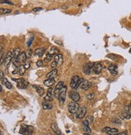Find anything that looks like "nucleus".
Returning a JSON list of instances; mask_svg holds the SVG:
<instances>
[{
    "label": "nucleus",
    "mask_w": 131,
    "mask_h": 135,
    "mask_svg": "<svg viewBox=\"0 0 131 135\" xmlns=\"http://www.w3.org/2000/svg\"><path fill=\"white\" fill-rule=\"evenodd\" d=\"M85 80L84 79L82 78H80L79 76L77 75H75L71 79V82H70V87L72 88L73 90H76L79 87L81 83L83 82V81Z\"/></svg>",
    "instance_id": "obj_1"
},
{
    "label": "nucleus",
    "mask_w": 131,
    "mask_h": 135,
    "mask_svg": "<svg viewBox=\"0 0 131 135\" xmlns=\"http://www.w3.org/2000/svg\"><path fill=\"white\" fill-rule=\"evenodd\" d=\"M26 60H27L26 53H25V52H22V53H20V54L19 55L17 58L13 60V64L14 66H15L16 67H18L19 66L23 65L24 63H26Z\"/></svg>",
    "instance_id": "obj_2"
},
{
    "label": "nucleus",
    "mask_w": 131,
    "mask_h": 135,
    "mask_svg": "<svg viewBox=\"0 0 131 135\" xmlns=\"http://www.w3.org/2000/svg\"><path fill=\"white\" fill-rule=\"evenodd\" d=\"M34 132V128L31 125H22L19 133L23 135H32Z\"/></svg>",
    "instance_id": "obj_3"
},
{
    "label": "nucleus",
    "mask_w": 131,
    "mask_h": 135,
    "mask_svg": "<svg viewBox=\"0 0 131 135\" xmlns=\"http://www.w3.org/2000/svg\"><path fill=\"white\" fill-rule=\"evenodd\" d=\"M59 54V49H58L57 47H55V46H52L51 49H49V50L47 53V55L45 57V61L49 62L51 61V59L52 57H54V56L55 54Z\"/></svg>",
    "instance_id": "obj_4"
},
{
    "label": "nucleus",
    "mask_w": 131,
    "mask_h": 135,
    "mask_svg": "<svg viewBox=\"0 0 131 135\" xmlns=\"http://www.w3.org/2000/svg\"><path fill=\"white\" fill-rule=\"evenodd\" d=\"M79 107H80L79 104H78L76 102L72 101L68 104V110L71 114H76L78 108H79Z\"/></svg>",
    "instance_id": "obj_5"
},
{
    "label": "nucleus",
    "mask_w": 131,
    "mask_h": 135,
    "mask_svg": "<svg viewBox=\"0 0 131 135\" xmlns=\"http://www.w3.org/2000/svg\"><path fill=\"white\" fill-rule=\"evenodd\" d=\"M66 93H67V87L64 86L63 88L61 89L59 96H58V100H59V102L60 104H64L66 100Z\"/></svg>",
    "instance_id": "obj_6"
},
{
    "label": "nucleus",
    "mask_w": 131,
    "mask_h": 135,
    "mask_svg": "<svg viewBox=\"0 0 131 135\" xmlns=\"http://www.w3.org/2000/svg\"><path fill=\"white\" fill-rule=\"evenodd\" d=\"M86 112H87V108H86L85 106H80L78 108L76 116L77 119H82V118L85 117V116L86 115Z\"/></svg>",
    "instance_id": "obj_7"
},
{
    "label": "nucleus",
    "mask_w": 131,
    "mask_h": 135,
    "mask_svg": "<svg viewBox=\"0 0 131 135\" xmlns=\"http://www.w3.org/2000/svg\"><path fill=\"white\" fill-rule=\"evenodd\" d=\"M17 82V87L19 89H26L27 86L29 85L28 82L26 81L23 79H15Z\"/></svg>",
    "instance_id": "obj_8"
},
{
    "label": "nucleus",
    "mask_w": 131,
    "mask_h": 135,
    "mask_svg": "<svg viewBox=\"0 0 131 135\" xmlns=\"http://www.w3.org/2000/svg\"><path fill=\"white\" fill-rule=\"evenodd\" d=\"M12 60H13V52H11V51L7 52V55L5 56L4 59H3V66L4 67L9 66V64Z\"/></svg>",
    "instance_id": "obj_9"
},
{
    "label": "nucleus",
    "mask_w": 131,
    "mask_h": 135,
    "mask_svg": "<svg viewBox=\"0 0 131 135\" xmlns=\"http://www.w3.org/2000/svg\"><path fill=\"white\" fill-rule=\"evenodd\" d=\"M65 86V84H64V82H62V81H60V82H59L57 83V85L55 86V89H54V96L55 98H57L58 99V96H59V94H60V91H61V89L63 88V87Z\"/></svg>",
    "instance_id": "obj_10"
},
{
    "label": "nucleus",
    "mask_w": 131,
    "mask_h": 135,
    "mask_svg": "<svg viewBox=\"0 0 131 135\" xmlns=\"http://www.w3.org/2000/svg\"><path fill=\"white\" fill-rule=\"evenodd\" d=\"M94 64H95V63H93V62H88L86 65H85V67H84V68H83L84 73H85V74H90L92 71H93V68Z\"/></svg>",
    "instance_id": "obj_11"
},
{
    "label": "nucleus",
    "mask_w": 131,
    "mask_h": 135,
    "mask_svg": "<svg viewBox=\"0 0 131 135\" xmlns=\"http://www.w3.org/2000/svg\"><path fill=\"white\" fill-rule=\"evenodd\" d=\"M25 71H26V68L24 67L23 65H21L19 67H16L15 70H14L12 71L13 74H19V75H23Z\"/></svg>",
    "instance_id": "obj_12"
},
{
    "label": "nucleus",
    "mask_w": 131,
    "mask_h": 135,
    "mask_svg": "<svg viewBox=\"0 0 131 135\" xmlns=\"http://www.w3.org/2000/svg\"><path fill=\"white\" fill-rule=\"evenodd\" d=\"M102 69H103V66L101 62L95 63L93 68V72L95 74H101V72L102 71Z\"/></svg>",
    "instance_id": "obj_13"
},
{
    "label": "nucleus",
    "mask_w": 131,
    "mask_h": 135,
    "mask_svg": "<svg viewBox=\"0 0 131 135\" xmlns=\"http://www.w3.org/2000/svg\"><path fill=\"white\" fill-rule=\"evenodd\" d=\"M69 97H70V99L72 101L76 102V103L80 100V95L76 91H72V92H70V93H69Z\"/></svg>",
    "instance_id": "obj_14"
},
{
    "label": "nucleus",
    "mask_w": 131,
    "mask_h": 135,
    "mask_svg": "<svg viewBox=\"0 0 131 135\" xmlns=\"http://www.w3.org/2000/svg\"><path fill=\"white\" fill-rule=\"evenodd\" d=\"M102 131L104 133L107 134H115L119 133L118 129L116 128H110V127H105L102 129Z\"/></svg>",
    "instance_id": "obj_15"
},
{
    "label": "nucleus",
    "mask_w": 131,
    "mask_h": 135,
    "mask_svg": "<svg viewBox=\"0 0 131 135\" xmlns=\"http://www.w3.org/2000/svg\"><path fill=\"white\" fill-rule=\"evenodd\" d=\"M88 125H89V122H88V120H85L82 122V129L86 134H90L91 133V129L89 128Z\"/></svg>",
    "instance_id": "obj_16"
},
{
    "label": "nucleus",
    "mask_w": 131,
    "mask_h": 135,
    "mask_svg": "<svg viewBox=\"0 0 131 135\" xmlns=\"http://www.w3.org/2000/svg\"><path fill=\"white\" fill-rule=\"evenodd\" d=\"M91 87H92L91 82L88 81V80H84L83 82L81 83V85H80V87H81V89L84 90V91H87V90H88Z\"/></svg>",
    "instance_id": "obj_17"
},
{
    "label": "nucleus",
    "mask_w": 131,
    "mask_h": 135,
    "mask_svg": "<svg viewBox=\"0 0 131 135\" xmlns=\"http://www.w3.org/2000/svg\"><path fill=\"white\" fill-rule=\"evenodd\" d=\"M108 70L112 75H117V74H118V67L114 64H111L109 66Z\"/></svg>",
    "instance_id": "obj_18"
},
{
    "label": "nucleus",
    "mask_w": 131,
    "mask_h": 135,
    "mask_svg": "<svg viewBox=\"0 0 131 135\" xmlns=\"http://www.w3.org/2000/svg\"><path fill=\"white\" fill-rule=\"evenodd\" d=\"M51 128H52V129L53 130V132H54V133H55V134H56V135H63L62 132H61V130L59 129V127H58V125H57L55 123L52 124Z\"/></svg>",
    "instance_id": "obj_19"
},
{
    "label": "nucleus",
    "mask_w": 131,
    "mask_h": 135,
    "mask_svg": "<svg viewBox=\"0 0 131 135\" xmlns=\"http://www.w3.org/2000/svg\"><path fill=\"white\" fill-rule=\"evenodd\" d=\"M120 117H121V119H122V120L130 119V118H131V112L125 111V110H124V112H122L121 115H120Z\"/></svg>",
    "instance_id": "obj_20"
},
{
    "label": "nucleus",
    "mask_w": 131,
    "mask_h": 135,
    "mask_svg": "<svg viewBox=\"0 0 131 135\" xmlns=\"http://www.w3.org/2000/svg\"><path fill=\"white\" fill-rule=\"evenodd\" d=\"M42 107L44 110H49L52 108V104L50 103V101H46L44 100L43 103H42Z\"/></svg>",
    "instance_id": "obj_21"
},
{
    "label": "nucleus",
    "mask_w": 131,
    "mask_h": 135,
    "mask_svg": "<svg viewBox=\"0 0 131 135\" xmlns=\"http://www.w3.org/2000/svg\"><path fill=\"white\" fill-rule=\"evenodd\" d=\"M32 87L36 90V92H37L39 95H40V96H43L44 95V89L43 87H41L40 86H38V85H33Z\"/></svg>",
    "instance_id": "obj_22"
},
{
    "label": "nucleus",
    "mask_w": 131,
    "mask_h": 135,
    "mask_svg": "<svg viewBox=\"0 0 131 135\" xmlns=\"http://www.w3.org/2000/svg\"><path fill=\"white\" fill-rule=\"evenodd\" d=\"M54 61L57 63V64H62L63 62V56L62 54H57L54 56Z\"/></svg>",
    "instance_id": "obj_23"
},
{
    "label": "nucleus",
    "mask_w": 131,
    "mask_h": 135,
    "mask_svg": "<svg viewBox=\"0 0 131 135\" xmlns=\"http://www.w3.org/2000/svg\"><path fill=\"white\" fill-rule=\"evenodd\" d=\"M55 79L54 78H52V79H47L46 80H44V84L45 85V86L47 87H51L52 86V85H54L55 84Z\"/></svg>",
    "instance_id": "obj_24"
},
{
    "label": "nucleus",
    "mask_w": 131,
    "mask_h": 135,
    "mask_svg": "<svg viewBox=\"0 0 131 135\" xmlns=\"http://www.w3.org/2000/svg\"><path fill=\"white\" fill-rule=\"evenodd\" d=\"M45 51H46L45 48H38L35 49V55H37L39 57H42L44 54V53H45Z\"/></svg>",
    "instance_id": "obj_25"
},
{
    "label": "nucleus",
    "mask_w": 131,
    "mask_h": 135,
    "mask_svg": "<svg viewBox=\"0 0 131 135\" xmlns=\"http://www.w3.org/2000/svg\"><path fill=\"white\" fill-rule=\"evenodd\" d=\"M56 74H57V70L56 69H53L52 71H50L49 73H48L46 77H47V79H52V78L55 79V77L56 76Z\"/></svg>",
    "instance_id": "obj_26"
},
{
    "label": "nucleus",
    "mask_w": 131,
    "mask_h": 135,
    "mask_svg": "<svg viewBox=\"0 0 131 135\" xmlns=\"http://www.w3.org/2000/svg\"><path fill=\"white\" fill-rule=\"evenodd\" d=\"M52 89L50 87L48 89V94H47L45 97H44V100L50 101V102L52 100Z\"/></svg>",
    "instance_id": "obj_27"
},
{
    "label": "nucleus",
    "mask_w": 131,
    "mask_h": 135,
    "mask_svg": "<svg viewBox=\"0 0 131 135\" xmlns=\"http://www.w3.org/2000/svg\"><path fill=\"white\" fill-rule=\"evenodd\" d=\"M2 84L4 85L5 87H6L7 88H8V89H11L12 88V85L11 83L7 80V79L6 78H3L2 79Z\"/></svg>",
    "instance_id": "obj_28"
},
{
    "label": "nucleus",
    "mask_w": 131,
    "mask_h": 135,
    "mask_svg": "<svg viewBox=\"0 0 131 135\" xmlns=\"http://www.w3.org/2000/svg\"><path fill=\"white\" fill-rule=\"evenodd\" d=\"M20 54V49L19 48H16L13 50V60L16 59L19 57V55Z\"/></svg>",
    "instance_id": "obj_29"
},
{
    "label": "nucleus",
    "mask_w": 131,
    "mask_h": 135,
    "mask_svg": "<svg viewBox=\"0 0 131 135\" xmlns=\"http://www.w3.org/2000/svg\"><path fill=\"white\" fill-rule=\"evenodd\" d=\"M12 11L7 8H0V13L1 14H10L11 13Z\"/></svg>",
    "instance_id": "obj_30"
},
{
    "label": "nucleus",
    "mask_w": 131,
    "mask_h": 135,
    "mask_svg": "<svg viewBox=\"0 0 131 135\" xmlns=\"http://www.w3.org/2000/svg\"><path fill=\"white\" fill-rule=\"evenodd\" d=\"M32 54H33V51H32L31 49H29L28 50H27V51L26 52V56H27V58H30V57L32 56Z\"/></svg>",
    "instance_id": "obj_31"
},
{
    "label": "nucleus",
    "mask_w": 131,
    "mask_h": 135,
    "mask_svg": "<svg viewBox=\"0 0 131 135\" xmlns=\"http://www.w3.org/2000/svg\"><path fill=\"white\" fill-rule=\"evenodd\" d=\"M94 97H95V94H94V93H89V94L86 95V98L89 100H92L93 99H94Z\"/></svg>",
    "instance_id": "obj_32"
},
{
    "label": "nucleus",
    "mask_w": 131,
    "mask_h": 135,
    "mask_svg": "<svg viewBox=\"0 0 131 135\" xmlns=\"http://www.w3.org/2000/svg\"><path fill=\"white\" fill-rule=\"evenodd\" d=\"M0 3L1 4H9V5H14L11 2L8 1V0H0Z\"/></svg>",
    "instance_id": "obj_33"
},
{
    "label": "nucleus",
    "mask_w": 131,
    "mask_h": 135,
    "mask_svg": "<svg viewBox=\"0 0 131 135\" xmlns=\"http://www.w3.org/2000/svg\"><path fill=\"white\" fill-rule=\"evenodd\" d=\"M112 122L113 123H117V124H121V121H120L119 119H118V118H114V119H113Z\"/></svg>",
    "instance_id": "obj_34"
},
{
    "label": "nucleus",
    "mask_w": 131,
    "mask_h": 135,
    "mask_svg": "<svg viewBox=\"0 0 131 135\" xmlns=\"http://www.w3.org/2000/svg\"><path fill=\"white\" fill-rule=\"evenodd\" d=\"M43 63L44 62L42 61V60H39V61L36 62V65H37V67H41V66H43Z\"/></svg>",
    "instance_id": "obj_35"
},
{
    "label": "nucleus",
    "mask_w": 131,
    "mask_h": 135,
    "mask_svg": "<svg viewBox=\"0 0 131 135\" xmlns=\"http://www.w3.org/2000/svg\"><path fill=\"white\" fill-rule=\"evenodd\" d=\"M3 54H4L3 49H0V61H2V57H3Z\"/></svg>",
    "instance_id": "obj_36"
},
{
    "label": "nucleus",
    "mask_w": 131,
    "mask_h": 135,
    "mask_svg": "<svg viewBox=\"0 0 131 135\" xmlns=\"http://www.w3.org/2000/svg\"><path fill=\"white\" fill-rule=\"evenodd\" d=\"M57 65H58L57 63H56V62H55L54 61V62H52V64H51V67H52V68L55 69V67H57Z\"/></svg>",
    "instance_id": "obj_37"
},
{
    "label": "nucleus",
    "mask_w": 131,
    "mask_h": 135,
    "mask_svg": "<svg viewBox=\"0 0 131 135\" xmlns=\"http://www.w3.org/2000/svg\"><path fill=\"white\" fill-rule=\"evenodd\" d=\"M41 10H43L41 7H35L32 11H33L34 12H40V11H41Z\"/></svg>",
    "instance_id": "obj_38"
},
{
    "label": "nucleus",
    "mask_w": 131,
    "mask_h": 135,
    "mask_svg": "<svg viewBox=\"0 0 131 135\" xmlns=\"http://www.w3.org/2000/svg\"><path fill=\"white\" fill-rule=\"evenodd\" d=\"M33 40H34V37H32V38H31V40H29V41L27 42V46H29L32 45V41H33Z\"/></svg>",
    "instance_id": "obj_39"
},
{
    "label": "nucleus",
    "mask_w": 131,
    "mask_h": 135,
    "mask_svg": "<svg viewBox=\"0 0 131 135\" xmlns=\"http://www.w3.org/2000/svg\"><path fill=\"white\" fill-rule=\"evenodd\" d=\"M87 120H88V122H89V123H91V124L93 122V117H88L87 118Z\"/></svg>",
    "instance_id": "obj_40"
},
{
    "label": "nucleus",
    "mask_w": 131,
    "mask_h": 135,
    "mask_svg": "<svg viewBox=\"0 0 131 135\" xmlns=\"http://www.w3.org/2000/svg\"><path fill=\"white\" fill-rule=\"evenodd\" d=\"M118 135H128V133H127V131L120 132V133H118Z\"/></svg>",
    "instance_id": "obj_41"
},
{
    "label": "nucleus",
    "mask_w": 131,
    "mask_h": 135,
    "mask_svg": "<svg viewBox=\"0 0 131 135\" xmlns=\"http://www.w3.org/2000/svg\"><path fill=\"white\" fill-rule=\"evenodd\" d=\"M23 66H24V67L26 68V70H27V69H28L30 67V63H24Z\"/></svg>",
    "instance_id": "obj_42"
},
{
    "label": "nucleus",
    "mask_w": 131,
    "mask_h": 135,
    "mask_svg": "<svg viewBox=\"0 0 131 135\" xmlns=\"http://www.w3.org/2000/svg\"><path fill=\"white\" fill-rule=\"evenodd\" d=\"M2 79H3V72L0 71V80H2Z\"/></svg>",
    "instance_id": "obj_43"
},
{
    "label": "nucleus",
    "mask_w": 131,
    "mask_h": 135,
    "mask_svg": "<svg viewBox=\"0 0 131 135\" xmlns=\"http://www.w3.org/2000/svg\"><path fill=\"white\" fill-rule=\"evenodd\" d=\"M2 86L0 85V93L2 92Z\"/></svg>",
    "instance_id": "obj_44"
},
{
    "label": "nucleus",
    "mask_w": 131,
    "mask_h": 135,
    "mask_svg": "<svg viewBox=\"0 0 131 135\" xmlns=\"http://www.w3.org/2000/svg\"><path fill=\"white\" fill-rule=\"evenodd\" d=\"M108 135H118V134H108Z\"/></svg>",
    "instance_id": "obj_45"
},
{
    "label": "nucleus",
    "mask_w": 131,
    "mask_h": 135,
    "mask_svg": "<svg viewBox=\"0 0 131 135\" xmlns=\"http://www.w3.org/2000/svg\"><path fill=\"white\" fill-rule=\"evenodd\" d=\"M84 135H91V134H86V133H85Z\"/></svg>",
    "instance_id": "obj_46"
},
{
    "label": "nucleus",
    "mask_w": 131,
    "mask_h": 135,
    "mask_svg": "<svg viewBox=\"0 0 131 135\" xmlns=\"http://www.w3.org/2000/svg\"><path fill=\"white\" fill-rule=\"evenodd\" d=\"M0 135H2V132H1V130H0Z\"/></svg>",
    "instance_id": "obj_47"
},
{
    "label": "nucleus",
    "mask_w": 131,
    "mask_h": 135,
    "mask_svg": "<svg viewBox=\"0 0 131 135\" xmlns=\"http://www.w3.org/2000/svg\"><path fill=\"white\" fill-rule=\"evenodd\" d=\"M130 52H131V50H130Z\"/></svg>",
    "instance_id": "obj_48"
}]
</instances>
